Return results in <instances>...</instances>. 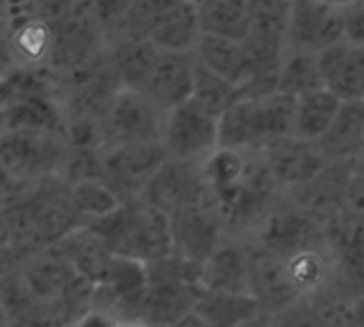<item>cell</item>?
Listing matches in <instances>:
<instances>
[{"label":"cell","instance_id":"7a4b0ae2","mask_svg":"<svg viewBox=\"0 0 364 327\" xmlns=\"http://www.w3.org/2000/svg\"><path fill=\"white\" fill-rule=\"evenodd\" d=\"M69 145L65 137L37 131L0 133V167L18 182L60 176Z\"/></svg>","mask_w":364,"mask_h":327},{"label":"cell","instance_id":"8992f818","mask_svg":"<svg viewBox=\"0 0 364 327\" xmlns=\"http://www.w3.org/2000/svg\"><path fill=\"white\" fill-rule=\"evenodd\" d=\"M139 199L169 216L193 206H204V201L210 199L202 174V162L198 165V162L165 160L141 191Z\"/></svg>","mask_w":364,"mask_h":327},{"label":"cell","instance_id":"74e56055","mask_svg":"<svg viewBox=\"0 0 364 327\" xmlns=\"http://www.w3.org/2000/svg\"><path fill=\"white\" fill-rule=\"evenodd\" d=\"M173 3H198V0H173Z\"/></svg>","mask_w":364,"mask_h":327},{"label":"cell","instance_id":"4fadbf2b","mask_svg":"<svg viewBox=\"0 0 364 327\" xmlns=\"http://www.w3.org/2000/svg\"><path fill=\"white\" fill-rule=\"evenodd\" d=\"M323 88L341 101H364V48L341 41L317 54Z\"/></svg>","mask_w":364,"mask_h":327},{"label":"cell","instance_id":"3957f363","mask_svg":"<svg viewBox=\"0 0 364 327\" xmlns=\"http://www.w3.org/2000/svg\"><path fill=\"white\" fill-rule=\"evenodd\" d=\"M159 141L167 160L200 165L219 150V120L187 101L163 116Z\"/></svg>","mask_w":364,"mask_h":327},{"label":"cell","instance_id":"ba28073f","mask_svg":"<svg viewBox=\"0 0 364 327\" xmlns=\"http://www.w3.org/2000/svg\"><path fill=\"white\" fill-rule=\"evenodd\" d=\"M259 156L279 191L287 193L311 182L328 165V158L321 154L317 143L296 135H283L268 141L259 150Z\"/></svg>","mask_w":364,"mask_h":327},{"label":"cell","instance_id":"ffe728a7","mask_svg":"<svg viewBox=\"0 0 364 327\" xmlns=\"http://www.w3.org/2000/svg\"><path fill=\"white\" fill-rule=\"evenodd\" d=\"M193 310L213 327H245L262 314V304L251 293H200Z\"/></svg>","mask_w":364,"mask_h":327},{"label":"cell","instance_id":"44dd1931","mask_svg":"<svg viewBox=\"0 0 364 327\" xmlns=\"http://www.w3.org/2000/svg\"><path fill=\"white\" fill-rule=\"evenodd\" d=\"M196 5L202 35L238 43L247 39L251 24L247 0H198Z\"/></svg>","mask_w":364,"mask_h":327},{"label":"cell","instance_id":"2e32d148","mask_svg":"<svg viewBox=\"0 0 364 327\" xmlns=\"http://www.w3.org/2000/svg\"><path fill=\"white\" fill-rule=\"evenodd\" d=\"M317 145L328 162L358 160L364 145V101H343Z\"/></svg>","mask_w":364,"mask_h":327},{"label":"cell","instance_id":"8fae6325","mask_svg":"<svg viewBox=\"0 0 364 327\" xmlns=\"http://www.w3.org/2000/svg\"><path fill=\"white\" fill-rule=\"evenodd\" d=\"M196 54L161 52L139 92L148 96L165 116L173 107L191 99L196 84Z\"/></svg>","mask_w":364,"mask_h":327},{"label":"cell","instance_id":"7402d4cb","mask_svg":"<svg viewBox=\"0 0 364 327\" xmlns=\"http://www.w3.org/2000/svg\"><path fill=\"white\" fill-rule=\"evenodd\" d=\"M341 99L332 94L328 88H317L311 90L302 96L296 99L294 107V133L300 139L317 143L323 133L330 128L334 116L338 113Z\"/></svg>","mask_w":364,"mask_h":327},{"label":"cell","instance_id":"ac0fdd59","mask_svg":"<svg viewBox=\"0 0 364 327\" xmlns=\"http://www.w3.org/2000/svg\"><path fill=\"white\" fill-rule=\"evenodd\" d=\"M196 58L202 67L219 75L232 86H242L251 77H255V71L251 67V60L238 41L221 39L202 35V39L196 45Z\"/></svg>","mask_w":364,"mask_h":327},{"label":"cell","instance_id":"277c9868","mask_svg":"<svg viewBox=\"0 0 364 327\" xmlns=\"http://www.w3.org/2000/svg\"><path fill=\"white\" fill-rule=\"evenodd\" d=\"M249 3V35L242 48L251 60L255 75L279 73L287 54V20L291 0H247Z\"/></svg>","mask_w":364,"mask_h":327},{"label":"cell","instance_id":"d6986e66","mask_svg":"<svg viewBox=\"0 0 364 327\" xmlns=\"http://www.w3.org/2000/svg\"><path fill=\"white\" fill-rule=\"evenodd\" d=\"M200 39H202V31H200L196 3H178L169 7L159 18L150 35V41L161 52H180V54H193Z\"/></svg>","mask_w":364,"mask_h":327},{"label":"cell","instance_id":"d590c367","mask_svg":"<svg viewBox=\"0 0 364 327\" xmlns=\"http://www.w3.org/2000/svg\"><path fill=\"white\" fill-rule=\"evenodd\" d=\"M358 167L364 172V145H362V152H360V156H358Z\"/></svg>","mask_w":364,"mask_h":327},{"label":"cell","instance_id":"5bb4252c","mask_svg":"<svg viewBox=\"0 0 364 327\" xmlns=\"http://www.w3.org/2000/svg\"><path fill=\"white\" fill-rule=\"evenodd\" d=\"M249 289L262 306L270 308H289L300 297L287 261L264 248L249 257Z\"/></svg>","mask_w":364,"mask_h":327},{"label":"cell","instance_id":"30bf717a","mask_svg":"<svg viewBox=\"0 0 364 327\" xmlns=\"http://www.w3.org/2000/svg\"><path fill=\"white\" fill-rule=\"evenodd\" d=\"M355 170L358 160H330L311 182L289 191V195L309 218L328 225L343 212L347 187Z\"/></svg>","mask_w":364,"mask_h":327},{"label":"cell","instance_id":"d6a6232c","mask_svg":"<svg viewBox=\"0 0 364 327\" xmlns=\"http://www.w3.org/2000/svg\"><path fill=\"white\" fill-rule=\"evenodd\" d=\"M351 325L364 327V295L351 301Z\"/></svg>","mask_w":364,"mask_h":327},{"label":"cell","instance_id":"5b68a950","mask_svg":"<svg viewBox=\"0 0 364 327\" xmlns=\"http://www.w3.org/2000/svg\"><path fill=\"white\" fill-rule=\"evenodd\" d=\"M103 148L127 143H154L161 139L163 113L139 90L120 88L103 120Z\"/></svg>","mask_w":364,"mask_h":327},{"label":"cell","instance_id":"8d00e7d4","mask_svg":"<svg viewBox=\"0 0 364 327\" xmlns=\"http://www.w3.org/2000/svg\"><path fill=\"white\" fill-rule=\"evenodd\" d=\"M124 327H152L148 323H124Z\"/></svg>","mask_w":364,"mask_h":327},{"label":"cell","instance_id":"9c48e42d","mask_svg":"<svg viewBox=\"0 0 364 327\" xmlns=\"http://www.w3.org/2000/svg\"><path fill=\"white\" fill-rule=\"evenodd\" d=\"M105 182L120 195L131 193L139 199L146 184L167 160L161 141L154 143H127L101 148Z\"/></svg>","mask_w":364,"mask_h":327},{"label":"cell","instance_id":"4dcf8cb0","mask_svg":"<svg viewBox=\"0 0 364 327\" xmlns=\"http://www.w3.org/2000/svg\"><path fill=\"white\" fill-rule=\"evenodd\" d=\"M69 327H124V323L103 308H88Z\"/></svg>","mask_w":364,"mask_h":327},{"label":"cell","instance_id":"f546056e","mask_svg":"<svg viewBox=\"0 0 364 327\" xmlns=\"http://www.w3.org/2000/svg\"><path fill=\"white\" fill-rule=\"evenodd\" d=\"M281 327H334L319 310H289L285 312Z\"/></svg>","mask_w":364,"mask_h":327},{"label":"cell","instance_id":"e575fe53","mask_svg":"<svg viewBox=\"0 0 364 327\" xmlns=\"http://www.w3.org/2000/svg\"><path fill=\"white\" fill-rule=\"evenodd\" d=\"M321 3H326V5H330V7H336V9H343V7H347L349 3H353V0H321Z\"/></svg>","mask_w":364,"mask_h":327},{"label":"cell","instance_id":"6da1fadb","mask_svg":"<svg viewBox=\"0 0 364 327\" xmlns=\"http://www.w3.org/2000/svg\"><path fill=\"white\" fill-rule=\"evenodd\" d=\"M296 99L272 94L257 101H238L219 118V148L253 154L268 141L294 133Z\"/></svg>","mask_w":364,"mask_h":327},{"label":"cell","instance_id":"52a82bcc","mask_svg":"<svg viewBox=\"0 0 364 327\" xmlns=\"http://www.w3.org/2000/svg\"><path fill=\"white\" fill-rule=\"evenodd\" d=\"M345 41L343 9L321 0H291L287 20V54H319L330 45Z\"/></svg>","mask_w":364,"mask_h":327},{"label":"cell","instance_id":"7c38bea8","mask_svg":"<svg viewBox=\"0 0 364 327\" xmlns=\"http://www.w3.org/2000/svg\"><path fill=\"white\" fill-rule=\"evenodd\" d=\"M171 240L173 253L187 263L200 265L206 261L219 242V223L206 210V206H193L171 214Z\"/></svg>","mask_w":364,"mask_h":327},{"label":"cell","instance_id":"f1b7e54d","mask_svg":"<svg viewBox=\"0 0 364 327\" xmlns=\"http://www.w3.org/2000/svg\"><path fill=\"white\" fill-rule=\"evenodd\" d=\"M343 28L347 43L364 48V0H353L343 7Z\"/></svg>","mask_w":364,"mask_h":327},{"label":"cell","instance_id":"9a60e30c","mask_svg":"<svg viewBox=\"0 0 364 327\" xmlns=\"http://www.w3.org/2000/svg\"><path fill=\"white\" fill-rule=\"evenodd\" d=\"M249 257L232 244H219L215 253L198 265V287L204 293H251Z\"/></svg>","mask_w":364,"mask_h":327},{"label":"cell","instance_id":"1f68e13d","mask_svg":"<svg viewBox=\"0 0 364 327\" xmlns=\"http://www.w3.org/2000/svg\"><path fill=\"white\" fill-rule=\"evenodd\" d=\"M11 242H14V235H11L9 216H7V210L5 208H0V248L11 246Z\"/></svg>","mask_w":364,"mask_h":327},{"label":"cell","instance_id":"484cf974","mask_svg":"<svg viewBox=\"0 0 364 327\" xmlns=\"http://www.w3.org/2000/svg\"><path fill=\"white\" fill-rule=\"evenodd\" d=\"M71 201L82 218L90 223L116 214L124 204L122 197L105 180H86L71 184Z\"/></svg>","mask_w":364,"mask_h":327},{"label":"cell","instance_id":"603a6c76","mask_svg":"<svg viewBox=\"0 0 364 327\" xmlns=\"http://www.w3.org/2000/svg\"><path fill=\"white\" fill-rule=\"evenodd\" d=\"M101 287H105L112 295L124 301L141 299L150 287V270L148 263L127 255H109Z\"/></svg>","mask_w":364,"mask_h":327},{"label":"cell","instance_id":"d4e9b609","mask_svg":"<svg viewBox=\"0 0 364 327\" xmlns=\"http://www.w3.org/2000/svg\"><path fill=\"white\" fill-rule=\"evenodd\" d=\"M277 79H279V92L294 96V99L311 90L323 88V77H321L317 54H306V52L285 54L281 69L277 73Z\"/></svg>","mask_w":364,"mask_h":327},{"label":"cell","instance_id":"4316f807","mask_svg":"<svg viewBox=\"0 0 364 327\" xmlns=\"http://www.w3.org/2000/svg\"><path fill=\"white\" fill-rule=\"evenodd\" d=\"M198 60V58H196ZM200 109L210 113L213 118H221L232 105L238 103V86L228 84L206 67L198 62L196 67V84H193V94L191 99Z\"/></svg>","mask_w":364,"mask_h":327},{"label":"cell","instance_id":"836d02e7","mask_svg":"<svg viewBox=\"0 0 364 327\" xmlns=\"http://www.w3.org/2000/svg\"><path fill=\"white\" fill-rule=\"evenodd\" d=\"M0 327H14V325H11V316H9V312H7L3 299H0Z\"/></svg>","mask_w":364,"mask_h":327},{"label":"cell","instance_id":"e0dca14e","mask_svg":"<svg viewBox=\"0 0 364 327\" xmlns=\"http://www.w3.org/2000/svg\"><path fill=\"white\" fill-rule=\"evenodd\" d=\"M159 54L161 50L150 39L116 37L107 41V65L122 88L139 90Z\"/></svg>","mask_w":364,"mask_h":327},{"label":"cell","instance_id":"cb8c5ba5","mask_svg":"<svg viewBox=\"0 0 364 327\" xmlns=\"http://www.w3.org/2000/svg\"><path fill=\"white\" fill-rule=\"evenodd\" d=\"M52 39L54 28L52 22L31 18L20 24L11 26L9 45L14 50V56L22 65H48L50 52H52Z\"/></svg>","mask_w":364,"mask_h":327},{"label":"cell","instance_id":"83f0119b","mask_svg":"<svg viewBox=\"0 0 364 327\" xmlns=\"http://www.w3.org/2000/svg\"><path fill=\"white\" fill-rule=\"evenodd\" d=\"M287 261V272L291 276V282L296 284L298 293H315L323 289V284L330 278V265L328 259L313 246L296 253L294 257L285 259Z\"/></svg>","mask_w":364,"mask_h":327}]
</instances>
